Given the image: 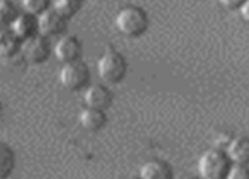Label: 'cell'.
Listing matches in <instances>:
<instances>
[{
  "instance_id": "obj_16",
  "label": "cell",
  "mask_w": 249,
  "mask_h": 179,
  "mask_svg": "<svg viewBox=\"0 0 249 179\" xmlns=\"http://www.w3.org/2000/svg\"><path fill=\"white\" fill-rule=\"evenodd\" d=\"M53 7V0H22V12H27L31 16H41L43 12L50 10Z\"/></svg>"
},
{
  "instance_id": "obj_18",
  "label": "cell",
  "mask_w": 249,
  "mask_h": 179,
  "mask_svg": "<svg viewBox=\"0 0 249 179\" xmlns=\"http://www.w3.org/2000/svg\"><path fill=\"white\" fill-rule=\"evenodd\" d=\"M224 179H249V167L244 164H229Z\"/></svg>"
},
{
  "instance_id": "obj_12",
  "label": "cell",
  "mask_w": 249,
  "mask_h": 179,
  "mask_svg": "<svg viewBox=\"0 0 249 179\" xmlns=\"http://www.w3.org/2000/svg\"><path fill=\"white\" fill-rule=\"evenodd\" d=\"M139 179H173L171 167L163 161H148L139 167Z\"/></svg>"
},
{
  "instance_id": "obj_19",
  "label": "cell",
  "mask_w": 249,
  "mask_h": 179,
  "mask_svg": "<svg viewBox=\"0 0 249 179\" xmlns=\"http://www.w3.org/2000/svg\"><path fill=\"white\" fill-rule=\"evenodd\" d=\"M217 2H219V5L224 7V9L232 10V9H239V5L244 0H217Z\"/></svg>"
},
{
  "instance_id": "obj_1",
  "label": "cell",
  "mask_w": 249,
  "mask_h": 179,
  "mask_svg": "<svg viewBox=\"0 0 249 179\" xmlns=\"http://www.w3.org/2000/svg\"><path fill=\"white\" fill-rule=\"evenodd\" d=\"M148 14L136 5L122 7L115 16V27L122 36L139 37L148 29Z\"/></svg>"
},
{
  "instance_id": "obj_11",
  "label": "cell",
  "mask_w": 249,
  "mask_h": 179,
  "mask_svg": "<svg viewBox=\"0 0 249 179\" xmlns=\"http://www.w3.org/2000/svg\"><path fill=\"white\" fill-rule=\"evenodd\" d=\"M78 120H80V125H82L85 130L99 132L105 127V124H107V115H105V112L97 110V108L85 107L80 112Z\"/></svg>"
},
{
  "instance_id": "obj_24",
  "label": "cell",
  "mask_w": 249,
  "mask_h": 179,
  "mask_svg": "<svg viewBox=\"0 0 249 179\" xmlns=\"http://www.w3.org/2000/svg\"><path fill=\"white\" fill-rule=\"evenodd\" d=\"M185 179H195V178H185Z\"/></svg>"
},
{
  "instance_id": "obj_4",
  "label": "cell",
  "mask_w": 249,
  "mask_h": 179,
  "mask_svg": "<svg viewBox=\"0 0 249 179\" xmlns=\"http://www.w3.org/2000/svg\"><path fill=\"white\" fill-rule=\"evenodd\" d=\"M90 81V69L82 59L73 63H65L59 69V83L70 91L87 88Z\"/></svg>"
},
{
  "instance_id": "obj_6",
  "label": "cell",
  "mask_w": 249,
  "mask_h": 179,
  "mask_svg": "<svg viewBox=\"0 0 249 179\" xmlns=\"http://www.w3.org/2000/svg\"><path fill=\"white\" fill-rule=\"evenodd\" d=\"M68 20L63 16H59L54 9H50L46 12H43L41 16H37V31L39 36L43 37H53V36H61L66 31Z\"/></svg>"
},
{
  "instance_id": "obj_13",
  "label": "cell",
  "mask_w": 249,
  "mask_h": 179,
  "mask_svg": "<svg viewBox=\"0 0 249 179\" xmlns=\"http://www.w3.org/2000/svg\"><path fill=\"white\" fill-rule=\"evenodd\" d=\"M16 169V152L5 142H0V179H7Z\"/></svg>"
},
{
  "instance_id": "obj_2",
  "label": "cell",
  "mask_w": 249,
  "mask_h": 179,
  "mask_svg": "<svg viewBox=\"0 0 249 179\" xmlns=\"http://www.w3.org/2000/svg\"><path fill=\"white\" fill-rule=\"evenodd\" d=\"M229 164L226 154L219 149H207L197 161L198 179H224Z\"/></svg>"
},
{
  "instance_id": "obj_7",
  "label": "cell",
  "mask_w": 249,
  "mask_h": 179,
  "mask_svg": "<svg viewBox=\"0 0 249 179\" xmlns=\"http://www.w3.org/2000/svg\"><path fill=\"white\" fill-rule=\"evenodd\" d=\"M82 52L83 46L76 36H61L54 46V56L63 65L82 59Z\"/></svg>"
},
{
  "instance_id": "obj_3",
  "label": "cell",
  "mask_w": 249,
  "mask_h": 179,
  "mask_svg": "<svg viewBox=\"0 0 249 179\" xmlns=\"http://www.w3.org/2000/svg\"><path fill=\"white\" fill-rule=\"evenodd\" d=\"M97 69H99V76L108 85H115L124 80L125 73H127V63L125 58L121 52L108 49L100 56L99 63H97Z\"/></svg>"
},
{
  "instance_id": "obj_20",
  "label": "cell",
  "mask_w": 249,
  "mask_h": 179,
  "mask_svg": "<svg viewBox=\"0 0 249 179\" xmlns=\"http://www.w3.org/2000/svg\"><path fill=\"white\" fill-rule=\"evenodd\" d=\"M239 14L246 22H249V0H244L239 5Z\"/></svg>"
},
{
  "instance_id": "obj_23",
  "label": "cell",
  "mask_w": 249,
  "mask_h": 179,
  "mask_svg": "<svg viewBox=\"0 0 249 179\" xmlns=\"http://www.w3.org/2000/svg\"><path fill=\"white\" fill-rule=\"evenodd\" d=\"M127 179H139V178H127Z\"/></svg>"
},
{
  "instance_id": "obj_22",
  "label": "cell",
  "mask_w": 249,
  "mask_h": 179,
  "mask_svg": "<svg viewBox=\"0 0 249 179\" xmlns=\"http://www.w3.org/2000/svg\"><path fill=\"white\" fill-rule=\"evenodd\" d=\"M2 115H3V105H2V101H0V118H2Z\"/></svg>"
},
{
  "instance_id": "obj_15",
  "label": "cell",
  "mask_w": 249,
  "mask_h": 179,
  "mask_svg": "<svg viewBox=\"0 0 249 179\" xmlns=\"http://www.w3.org/2000/svg\"><path fill=\"white\" fill-rule=\"evenodd\" d=\"M82 5H83V0H54L51 9H54L59 16H63L68 20L80 12Z\"/></svg>"
},
{
  "instance_id": "obj_10",
  "label": "cell",
  "mask_w": 249,
  "mask_h": 179,
  "mask_svg": "<svg viewBox=\"0 0 249 179\" xmlns=\"http://www.w3.org/2000/svg\"><path fill=\"white\" fill-rule=\"evenodd\" d=\"M226 157L232 164H249V139L248 137H234L226 146Z\"/></svg>"
},
{
  "instance_id": "obj_9",
  "label": "cell",
  "mask_w": 249,
  "mask_h": 179,
  "mask_svg": "<svg viewBox=\"0 0 249 179\" xmlns=\"http://www.w3.org/2000/svg\"><path fill=\"white\" fill-rule=\"evenodd\" d=\"M85 105L90 108H97V110L105 112L112 105V91L105 85H90L85 90Z\"/></svg>"
},
{
  "instance_id": "obj_5",
  "label": "cell",
  "mask_w": 249,
  "mask_h": 179,
  "mask_svg": "<svg viewBox=\"0 0 249 179\" xmlns=\"http://www.w3.org/2000/svg\"><path fill=\"white\" fill-rule=\"evenodd\" d=\"M20 52L24 54L27 63L31 65H43V63L48 61L51 54V44L48 37L43 36H34L27 41H22V46H20Z\"/></svg>"
},
{
  "instance_id": "obj_8",
  "label": "cell",
  "mask_w": 249,
  "mask_h": 179,
  "mask_svg": "<svg viewBox=\"0 0 249 179\" xmlns=\"http://www.w3.org/2000/svg\"><path fill=\"white\" fill-rule=\"evenodd\" d=\"M10 33L20 41H27L31 37L37 36V17L31 16L27 12H19V16L12 20L10 24Z\"/></svg>"
},
{
  "instance_id": "obj_21",
  "label": "cell",
  "mask_w": 249,
  "mask_h": 179,
  "mask_svg": "<svg viewBox=\"0 0 249 179\" xmlns=\"http://www.w3.org/2000/svg\"><path fill=\"white\" fill-rule=\"evenodd\" d=\"M7 31H10V22H9V20H5V19H2V17H0V34L7 33Z\"/></svg>"
},
{
  "instance_id": "obj_17",
  "label": "cell",
  "mask_w": 249,
  "mask_h": 179,
  "mask_svg": "<svg viewBox=\"0 0 249 179\" xmlns=\"http://www.w3.org/2000/svg\"><path fill=\"white\" fill-rule=\"evenodd\" d=\"M19 16V9L16 7V3L12 0H0V17L5 20H9L12 24V20Z\"/></svg>"
},
{
  "instance_id": "obj_14",
  "label": "cell",
  "mask_w": 249,
  "mask_h": 179,
  "mask_svg": "<svg viewBox=\"0 0 249 179\" xmlns=\"http://www.w3.org/2000/svg\"><path fill=\"white\" fill-rule=\"evenodd\" d=\"M20 46H22V41L17 39L10 31L2 33L0 34V58H14L17 52H20Z\"/></svg>"
}]
</instances>
